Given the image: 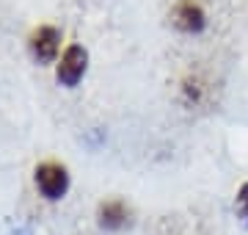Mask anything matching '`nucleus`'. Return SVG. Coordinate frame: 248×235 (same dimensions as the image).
Returning <instances> with one entry per match:
<instances>
[{
    "instance_id": "nucleus-3",
    "label": "nucleus",
    "mask_w": 248,
    "mask_h": 235,
    "mask_svg": "<svg viewBox=\"0 0 248 235\" xmlns=\"http://www.w3.org/2000/svg\"><path fill=\"white\" fill-rule=\"evenodd\" d=\"M133 224V208L119 197L102 199L97 205V227L102 233H124Z\"/></svg>"
},
{
    "instance_id": "nucleus-5",
    "label": "nucleus",
    "mask_w": 248,
    "mask_h": 235,
    "mask_svg": "<svg viewBox=\"0 0 248 235\" xmlns=\"http://www.w3.org/2000/svg\"><path fill=\"white\" fill-rule=\"evenodd\" d=\"M171 22H174L177 31L193 36V34H202L204 28H207V14H204V9L199 3H193V0H179L177 9L171 11Z\"/></svg>"
},
{
    "instance_id": "nucleus-1",
    "label": "nucleus",
    "mask_w": 248,
    "mask_h": 235,
    "mask_svg": "<svg viewBox=\"0 0 248 235\" xmlns=\"http://www.w3.org/2000/svg\"><path fill=\"white\" fill-rule=\"evenodd\" d=\"M33 185L45 202H61L72 188V174L63 163L45 161L33 169Z\"/></svg>"
},
{
    "instance_id": "nucleus-4",
    "label": "nucleus",
    "mask_w": 248,
    "mask_h": 235,
    "mask_svg": "<svg viewBox=\"0 0 248 235\" xmlns=\"http://www.w3.org/2000/svg\"><path fill=\"white\" fill-rule=\"evenodd\" d=\"M28 50L33 55V61L39 67H47V64H58V50H61V31L53 25H42L31 34V42H28Z\"/></svg>"
},
{
    "instance_id": "nucleus-6",
    "label": "nucleus",
    "mask_w": 248,
    "mask_h": 235,
    "mask_svg": "<svg viewBox=\"0 0 248 235\" xmlns=\"http://www.w3.org/2000/svg\"><path fill=\"white\" fill-rule=\"evenodd\" d=\"M234 218L240 221L243 230H248V180L243 183L234 194Z\"/></svg>"
},
{
    "instance_id": "nucleus-2",
    "label": "nucleus",
    "mask_w": 248,
    "mask_h": 235,
    "mask_svg": "<svg viewBox=\"0 0 248 235\" xmlns=\"http://www.w3.org/2000/svg\"><path fill=\"white\" fill-rule=\"evenodd\" d=\"M86 69H89V50L83 45H69L55 64V81L63 89H75L83 81Z\"/></svg>"
},
{
    "instance_id": "nucleus-7",
    "label": "nucleus",
    "mask_w": 248,
    "mask_h": 235,
    "mask_svg": "<svg viewBox=\"0 0 248 235\" xmlns=\"http://www.w3.org/2000/svg\"><path fill=\"white\" fill-rule=\"evenodd\" d=\"M11 235H31V230H25V227H17Z\"/></svg>"
}]
</instances>
